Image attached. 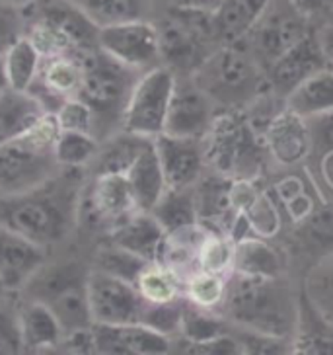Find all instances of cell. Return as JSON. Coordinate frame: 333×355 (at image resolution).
<instances>
[{
    "mask_svg": "<svg viewBox=\"0 0 333 355\" xmlns=\"http://www.w3.org/2000/svg\"><path fill=\"white\" fill-rule=\"evenodd\" d=\"M135 285L148 303H176L186 299L183 277L160 261H150Z\"/></svg>",
    "mask_w": 333,
    "mask_h": 355,
    "instance_id": "4dcf8cb0",
    "label": "cell"
},
{
    "mask_svg": "<svg viewBox=\"0 0 333 355\" xmlns=\"http://www.w3.org/2000/svg\"><path fill=\"white\" fill-rule=\"evenodd\" d=\"M304 299L333 328V246L306 275Z\"/></svg>",
    "mask_w": 333,
    "mask_h": 355,
    "instance_id": "1f68e13d",
    "label": "cell"
},
{
    "mask_svg": "<svg viewBox=\"0 0 333 355\" xmlns=\"http://www.w3.org/2000/svg\"><path fill=\"white\" fill-rule=\"evenodd\" d=\"M6 293H8V289H6V285H4V283H2V279H0V299H2Z\"/></svg>",
    "mask_w": 333,
    "mask_h": 355,
    "instance_id": "f907efd6",
    "label": "cell"
},
{
    "mask_svg": "<svg viewBox=\"0 0 333 355\" xmlns=\"http://www.w3.org/2000/svg\"><path fill=\"white\" fill-rule=\"evenodd\" d=\"M289 2L308 20L333 8V0H289Z\"/></svg>",
    "mask_w": 333,
    "mask_h": 355,
    "instance_id": "bcb514c9",
    "label": "cell"
},
{
    "mask_svg": "<svg viewBox=\"0 0 333 355\" xmlns=\"http://www.w3.org/2000/svg\"><path fill=\"white\" fill-rule=\"evenodd\" d=\"M18 326L21 347L28 352H45L63 345V326L45 304L37 301H26L18 313Z\"/></svg>",
    "mask_w": 333,
    "mask_h": 355,
    "instance_id": "d4e9b609",
    "label": "cell"
},
{
    "mask_svg": "<svg viewBox=\"0 0 333 355\" xmlns=\"http://www.w3.org/2000/svg\"><path fill=\"white\" fill-rule=\"evenodd\" d=\"M76 55L82 63V80L74 96L92 107L96 117L94 133L98 137L100 129L111 127L114 123L121 125L127 100L143 73L117 63L100 47Z\"/></svg>",
    "mask_w": 333,
    "mask_h": 355,
    "instance_id": "5b68a950",
    "label": "cell"
},
{
    "mask_svg": "<svg viewBox=\"0 0 333 355\" xmlns=\"http://www.w3.org/2000/svg\"><path fill=\"white\" fill-rule=\"evenodd\" d=\"M220 314L232 328L292 342L298 328L300 299L285 277L230 273Z\"/></svg>",
    "mask_w": 333,
    "mask_h": 355,
    "instance_id": "7a4b0ae2",
    "label": "cell"
},
{
    "mask_svg": "<svg viewBox=\"0 0 333 355\" xmlns=\"http://www.w3.org/2000/svg\"><path fill=\"white\" fill-rule=\"evenodd\" d=\"M154 141L160 166L170 189L193 188L207 166L203 143L197 139H183L162 133Z\"/></svg>",
    "mask_w": 333,
    "mask_h": 355,
    "instance_id": "ac0fdd59",
    "label": "cell"
},
{
    "mask_svg": "<svg viewBox=\"0 0 333 355\" xmlns=\"http://www.w3.org/2000/svg\"><path fill=\"white\" fill-rule=\"evenodd\" d=\"M96 354L107 355H162L172 352V338L145 324H94Z\"/></svg>",
    "mask_w": 333,
    "mask_h": 355,
    "instance_id": "e0dca14e",
    "label": "cell"
},
{
    "mask_svg": "<svg viewBox=\"0 0 333 355\" xmlns=\"http://www.w3.org/2000/svg\"><path fill=\"white\" fill-rule=\"evenodd\" d=\"M76 168H64L37 188L0 198V223L43 248L66 239L80 215Z\"/></svg>",
    "mask_w": 333,
    "mask_h": 355,
    "instance_id": "6da1fadb",
    "label": "cell"
},
{
    "mask_svg": "<svg viewBox=\"0 0 333 355\" xmlns=\"http://www.w3.org/2000/svg\"><path fill=\"white\" fill-rule=\"evenodd\" d=\"M30 8L35 12L26 35L43 59L98 49L100 28L73 0H37Z\"/></svg>",
    "mask_w": 333,
    "mask_h": 355,
    "instance_id": "52a82bcc",
    "label": "cell"
},
{
    "mask_svg": "<svg viewBox=\"0 0 333 355\" xmlns=\"http://www.w3.org/2000/svg\"><path fill=\"white\" fill-rule=\"evenodd\" d=\"M232 330L230 322L217 311H205L183 303V313H181V324H179V336L188 342H205L213 340L217 336L226 334Z\"/></svg>",
    "mask_w": 333,
    "mask_h": 355,
    "instance_id": "8d00e7d4",
    "label": "cell"
},
{
    "mask_svg": "<svg viewBox=\"0 0 333 355\" xmlns=\"http://www.w3.org/2000/svg\"><path fill=\"white\" fill-rule=\"evenodd\" d=\"M148 263L150 261L143 260L141 256H136L133 252L123 250V248H119L115 244H107L105 248L98 252L96 270L115 275V277L125 279V282L136 283L138 275L143 273V270Z\"/></svg>",
    "mask_w": 333,
    "mask_h": 355,
    "instance_id": "f35d334b",
    "label": "cell"
},
{
    "mask_svg": "<svg viewBox=\"0 0 333 355\" xmlns=\"http://www.w3.org/2000/svg\"><path fill=\"white\" fill-rule=\"evenodd\" d=\"M148 139L145 137L131 135L123 131V135L109 139L105 145H100L98 155L92 160L94 164V176L100 174H125L127 168L135 160L138 150L143 148Z\"/></svg>",
    "mask_w": 333,
    "mask_h": 355,
    "instance_id": "836d02e7",
    "label": "cell"
},
{
    "mask_svg": "<svg viewBox=\"0 0 333 355\" xmlns=\"http://www.w3.org/2000/svg\"><path fill=\"white\" fill-rule=\"evenodd\" d=\"M177 352L191 355H236L244 354L242 345H240L238 338L230 330L226 334L217 336L213 340H205V342H188V340H179L177 342Z\"/></svg>",
    "mask_w": 333,
    "mask_h": 355,
    "instance_id": "60d3db41",
    "label": "cell"
},
{
    "mask_svg": "<svg viewBox=\"0 0 333 355\" xmlns=\"http://www.w3.org/2000/svg\"><path fill=\"white\" fill-rule=\"evenodd\" d=\"M98 28L148 18L152 0H73Z\"/></svg>",
    "mask_w": 333,
    "mask_h": 355,
    "instance_id": "d6a6232c",
    "label": "cell"
},
{
    "mask_svg": "<svg viewBox=\"0 0 333 355\" xmlns=\"http://www.w3.org/2000/svg\"><path fill=\"white\" fill-rule=\"evenodd\" d=\"M37 78L42 83V88L55 96L59 102H63L64 98L78 92V86L82 80V63L76 53L43 59Z\"/></svg>",
    "mask_w": 333,
    "mask_h": 355,
    "instance_id": "f1b7e54d",
    "label": "cell"
},
{
    "mask_svg": "<svg viewBox=\"0 0 333 355\" xmlns=\"http://www.w3.org/2000/svg\"><path fill=\"white\" fill-rule=\"evenodd\" d=\"M168 12L179 10H207L215 12L219 8L220 0H156Z\"/></svg>",
    "mask_w": 333,
    "mask_h": 355,
    "instance_id": "f6af8a7d",
    "label": "cell"
},
{
    "mask_svg": "<svg viewBox=\"0 0 333 355\" xmlns=\"http://www.w3.org/2000/svg\"><path fill=\"white\" fill-rule=\"evenodd\" d=\"M325 67L327 53L323 47V40L310 30L267 69V83L271 90L285 100L302 80Z\"/></svg>",
    "mask_w": 333,
    "mask_h": 355,
    "instance_id": "9a60e30c",
    "label": "cell"
},
{
    "mask_svg": "<svg viewBox=\"0 0 333 355\" xmlns=\"http://www.w3.org/2000/svg\"><path fill=\"white\" fill-rule=\"evenodd\" d=\"M308 125L312 131L314 146H322L325 150L333 148V110L325 112V114L316 115L308 119Z\"/></svg>",
    "mask_w": 333,
    "mask_h": 355,
    "instance_id": "ee69618b",
    "label": "cell"
},
{
    "mask_svg": "<svg viewBox=\"0 0 333 355\" xmlns=\"http://www.w3.org/2000/svg\"><path fill=\"white\" fill-rule=\"evenodd\" d=\"M133 211H136V203L125 174L94 176L86 196V205H80V213H86L94 225L107 230Z\"/></svg>",
    "mask_w": 333,
    "mask_h": 355,
    "instance_id": "ffe728a7",
    "label": "cell"
},
{
    "mask_svg": "<svg viewBox=\"0 0 333 355\" xmlns=\"http://www.w3.org/2000/svg\"><path fill=\"white\" fill-rule=\"evenodd\" d=\"M109 244L133 252L146 261H158L166 241V230L150 211H133L107 230Z\"/></svg>",
    "mask_w": 333,
    "mask_h": 355,
    "instance_id": "44dd1931",
    "label": "cell"
},
{
    "mask_svg": "<svg viewBox=\"0 0 333 355\" xmlns=\"http://www.w3.org/2000/svg\"><path fill=\"white\" fill-rule=\"evenodd\" d=\"M4 2H8L10 6H14V8H20V10H24V8H30L32 4H35L37 0H4Z\"/></svg>",
    "mask_w": 333,
    "mask_h": 355,
    "instance_id": "c3c4849f",
    "label": "cell"
},
{
    "mask_svg": "<svg viewBox=\"0 0 333 355\" xmlns=\"http://www.w3.org/2000/svg\"><path fill=\"white\" fill-rule=\"evenodd\" d=\"M269 4L271 0H220L213 12L219 47L244 42Z\"/></svg>",
    "mask_w": 333,
    "mask_h": 355,
    "instance_id": "603a6c76",
    "label": "cell"
},
{
    "mask_svg": "<svg viewBox=\"0 0 333 355\" xmlns=\"http://www.w3.org/2000/svg\"><path fill=\"white\" fill-rule=\"evenodd\" d=\"M47 261V248L0 223V279L8 291H20Z\"/></svg>",
    "mask_w": 333,
    "mask_h": 355,
    "instance_id": "d6986e66",
    "label": "cell"
},
{
    "mask_svg": "<svg viewBox=\"0 0 333 355\" xmlns=\"http://www.w3.org/2000/svg\"><path fill=\"white\" fill-rule=\"evenodd\" d=\"M150 213L156 217L158 223L162 225V229L166 230V234L193 227L199 223L197 207H195V191H193V188H168Z\"/></svg>",
    "mask_w": 333,
    "mask_h": 355,
    "instance_id": "f546056e",
    "label": "cell"
},
{
    "mask_svg": "<svg viewBox=\"0 0 333 355\" xmlns=\"http://www.w3.org/2000/svg\"><path fill=\"white\" fill-rule=\"evenodd\" d=\"M320 172H322V178L325 180V184L333 189V148L332 150H325L322 164H320Z\"/></svg>",
    "mask_w": 333,
    "mask_h": 355,
    "instance_id": "7dc6e473",
    "label": "cell"
},
{
    "mask_svg": "<svg viewBox=\"0 0 333 355\" xmlns=\"http://www.w3.org/2000/svg\"><path fill=\"white\" fill-rule=\"evenodd\" d=\"M57 117L59 129H69V131H86L94 133L96 117L92 107L80 100L78 96H69L59 104V107L53 112ZM96 135V133H94Z\"/></svg>",
    "mask_w": 333,
    "mask_h": 355,
    "instance_id": "ab89813d",
    "label": "cell"
},
{
    "mask_svg": "<svg viewBox=\"0 0 333 355\" xmlns=\"http://www.w3.org/2000/svg\"><path fill=\"white\" fill-rule=\"evenodd\" d=\"M285 105L306 119L333 110V69L325 67L302 80L291 94L285 98Z\"/></svg>",
    "mask_w": 333,
    "mask_h": 355,
    "instance_id": "4316f807",
    "label": "cell"
},
{
    "mask_svg": "<svg viewBox=\"0 0 333 355\" xmlns=\"http://www.w3.org/2000/svg\"><path fill=\"white\" fill-rule=\"evenodd\" d=\"M88 303L94 324H143L146 311L145 297L135 283L115 275L90 270L88 275Z\"/></svg>",
    "mask_w": 333,
    "mask_h": 355,
    "instance_id": "7c38bea8",
    "label": "cell"
},
{
    "mask_svg": "<svg viewBox=\"0 0 333 355\" xmlns=\"http://www.w3.org/2000/svg\"><path fill=\"white\" fill-rule=\"evenodd\" d=\"M226 282L228 277L224 275L195 270L183 279V297L193 306L220 313V306L224 303V295H226Z\"/></svg>",
    "mask_w": 333,
    "mask_h": 355,
    "instance_id": "d590c367",
    "label": "cell"
},
{
    "mask_svg": "<svg viewBox=\"0 0 333 355\" xmlns=\"http://www.w3.org/2000/svg\"><path fill=\"white\" fill-rule=\"evenodd\" d=\"M191 78L226 110L244 107L269 88L267 71L244 43L217 47Z\"/></svg>",
    "mask_w": 333,
    "mask_h": 355,
    "instance_id": "277c9868",
    "label": "cell"
},
{
    "mask_svg": "<svg viewBox=\"0 0 333 355\" xmlns=\"http://www.w3.org/2000/svg\"><path fill=\"white\" fill-rule=\"evenodd\" d=\"M217 115L219 104L191 76H176L164 133L203 141Z\"/></svg>",
    "mask_w": 333,
    "mask_h": 355,
    "instance_id": "4fadbf2b",
    "label": "cell"
},
{
    "mask_svg": "<svg viewBox=\"0 0 333 355\" xmlns=\"http://www.w3.org/2000/svg\"><path fill=\"white\" fill-rule=\"evenodd\" d=\"M234 273L253 277H285V258L269 239L246 234L236 241Z\"/></svg>",
    "mask_w": 333,
    "mask_h": 355,
    "instance_id": "484cf974",
    "label": "cell"
},
{
    "mask_svg": "<svg viewBox=\"0 0 333 355\" xmlns=\"http://www.w3.org/2000/svg\"><path fill=\"white\" fill-rule=\"evenodd\" d=\"M8 88V80H6V73H4V61L0 57V92H4Z\"/></svg>",
    "mask_w": 333,
    "mask_h": 355,
    "instance_id": "681fc988",
    "label": "cell"
},
{
    "mask_svg": "<svg viewBox=\"0 0 333 355\" xmlns=\"http://www.w3.org/2000/svg\"><path fill=\"white\" fill-rule=\"evenodd\" d=\"M88 275L80 263L43 266L24 287L32 301L45 304L61 322L64 336L94 326L88 303Z\"/></svg>",
    "mask_w": 333,
    "mask_h": 355,
    "instance_id": "8992f818",
    "label": "cell"
},
{
    "mask_svg": "<svg viewBox=\"0 0 333 355\" xmlns=\"http://www.w3.org/2000/svg\"><path fill=\"white\" fill-rule=\"evenodd\" d=\"M100 150V139L86 131H69L59 129L55 139V158L61 168H80L92 164Z\"/></svg>",
    "mask_w": 333,
    "mask_h": 355,
    "instance_id": "e575fe53",
    "label": "cell"
},
{
    "mask_svg": "<svg viewBox=\"0 0 333 355\" xmlns=\"http://www.w3.org/2000/svg\"><path fill=\"white\" fill-rule=\"evenodd\" d=\"M125 178L129 182L131 193L135 198L136 209L152 211L158 199L162 198L168 189L166 178L160 166V158L156 155L152 139H148L138 150L131 166L127 168Z\"/></svg>",
    "mask_w": 333,
    "mask_h": 355,
    "instance_id": "7402d4cb",
    "label": "cell"
},
{
    "mask_svg": "<svg viewBox=\"0 0 333 355\" xmlns=\"http://www.w3.org/2000/svg\"><path fill=\"white\" fill-rule=\"evenodd\" d=\"M2 61H4L8 88L18 92H30L43 64V55L35 47V43L24 33L2 55Z\"/></svg>",
    "mask_w": 333,
    "mask_h": 355,
    "instance_id": "83f0119b",
    "label": "cell"
},
{
    "mask_svg": "<svg viewBox=\"0 0 333 355\" xmlns=\"http://www.w3.org/2000/svg\"><path fill=\"white\" fill-rule=\"evenodd\" d=\"M156 26L160 33L162 64L176 76H191L217 49L174 12H168L166 20Z\"/></svg>",
    "mask_w": 333,
    "mask_h": 355,
    "instance_id": "5bb4252c",
    "label": "cell"
},
{
    "mask_svg": "<svg viewBox=\"0 0 333 355\" xmlns=\"http://www.w3.org/2000/svg\"><path fill=\"white\" fill-rule=\"evenodd\" d=\"M26 33L20 8H14L8 2L0 0V57L8 51L12 43Z\"/></svg>",
    "mask_w": 333,
    "mask_h": 355,
    "instance_id": "b9f144b4",
    "label": "cell"
},
{
    "mask_svg": "<svg viewBox=\"0 0 333 355\" xmlns=\"http://www.w3.org/2000/svg\"><path fill=\"white\" fill-rule=\"evenodd\" d=\"M98 47L117 63L125 64L138 73L162 64L158 26L148 18L100 28Z\"/></svg>",
    "mask_w": 333,
    "mask_h": 355,
    "instance_id": "8fae6325",
    "label": "cell"
},
{
    "mask_svg": "<svg viewBox=\"0 0 333 355\" xmlns=\"http://www.w3.org/2000/svg\"><path fill=\"white\" fill-rule=\"evenodd\" d=\"M201 143L207 166L230 178L253 180L260 170L261 153H267L263 137L238 112H219Z\"/></svg>",
    "mask_w": 333,
    "mask_h": 355,
    "instance_id": "ba28073f",
    "label": "cell"
},
{
    "mask_svg": "<svg viewBox=\"0 0 333 355\" xmlns=\"http://www.w3.org/2000/svg\"><path fill=\"white\" fill-rule=\"evenodd\" d=\"M261 137L269 158L279 166H298L314 150L308 119L294 114L287 105L275 114V117L263 129Z\"/></svg>",
    "mask_w": 333,
    "mask_h": 355,
    "instance_id": "2e32d148",
    "label": "cell"
},
{
    "mask_svg": "<svg viewBox=\"0 0 333 355\" xmlns=\"http://www.w3.org/2000/svg\"><path fill=\"white\" fill-rule=\"evenodd\" d=\"M310 32V20L302 16L289 0H271V4L255 21L244 45L267 71L281 55Z\"/></svg>",
    "mask_w": 333,
    "mask_h": 355,
    "instance_id": "30bf717a",
    "label": "cell"
},
{
    "mask_svg": "<svg viewBox=\"0 0 333 355\" xmlns=\"http://www.w3.org/2000/svg\"><path fill=\"white\" fill-rule=\"evenodd\" d=\"M234 256H236V241L230 234L208 230L199 248L197 270L228 277L230 273H234Z\"/></svg>",
    "mask_w": 333,
    "mask_h": 355,
    "instance_id": "74e56055",
    "label": "cell"
},
{
    "mask_svg": "<svg viewBox=\"0 0 333 355\" xmlns=\"http://www.w3.org/2000/svg\"><path fill=\"white\" fill-rule=\"evenodd\" d=\"M174 84L176 74L164 64H158L141 74L127 100L121 129L145 139L162 135L166 129Z\"/></svg>",
    "mask_w": 333,
    "mask_h": 355,
    "instance_id": "9c48e42d",
    "label": "cell"
},
{
    "mask_svg": "<svg viewBox=\"0 0 333 355\" xmlns=\"http://www.w3.org/2000/svg\"><path fill=\"white\" fill-rule=\"evenodd\" d=\"M57 135V117L47 112L28 133L0 145V198L30 191L64 170L55 158Z\"/></svg>",
    "mask_w": 333,
    "mask_h": 355,
    "instance_id": "3957f363",
    "label": "cell"
},
{
    "mask_svg": "<svg viewBox=\"0 0 333 355\" xmlns=\"http://www.w3.org/2000/svg\"><path fill=\"white\" fill-rule=\"evenodd\" d=\"M49 110L32 92L6 88L0 92V145L28 133Z\"/></svg>",
    "mask_w": 333,
    "mask_h": 355,
    "instance_id": "cb8c5ba5",
    "label": "cell"
},
{
    "mask_svg": "<svg viewBox=\"0 0 333 355\" xmlns=\"http://www.w3.org/2000/svg\"><path fill=\"white\" fill-rule=\"evenodd\" d=\"M21 349L18 316L0 311V354H18Z\"/></svg>",
    "mask_w": 333,
    "mask_h": 355,
    "instance_id": "7bdbcfd3",
    "label": "cell"
}]
</instances>
